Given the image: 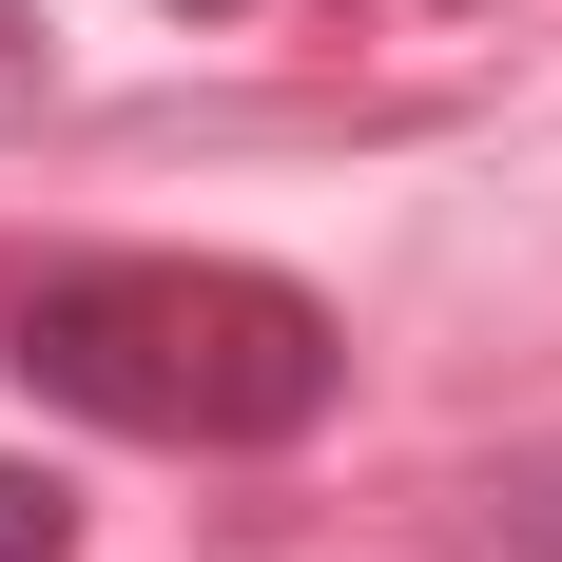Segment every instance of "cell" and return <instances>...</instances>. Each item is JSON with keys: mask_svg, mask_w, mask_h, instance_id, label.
I'll return each instance as SVG.
<instances>
[{"mask_svg": "<svg viewBox=\"0 0 562 562\" xmlns=\"http://www.w3.org/2000/svg\"><path fill=\"white\" fill-rule=\"evenodd\" d=\"M175 20H233V0H175Z\"/></svg>", "mask_w": 562, "mask_h": 562, "instance_id": "277c9868", "label": "cell"}, {"mask_svg": "<svg viewBox=\"0 0 562 562\" xmlns=\"http://www.w3.org/2000/svg\"><path fill=\"white\" fill-rule=\"evenodd\" d=\"M58 98V40H40V20H20V0H0V136H20V116H40Z\"/></svg>", "mask_w": 562, "mask_h": 562, "instance_id": "7a4b0ae2", "label": "cell"}, {"mask_svg": "<svg viewBox=\"0 0 562 562\" xmlns=\"http://www.w3.org/2000/svg\"><path fill=\"white\" fill-rule=\"evenodd\" d=\"M0 330H20V389L116 447H291L349 389V330L233 252H58V272H20Z\"/></svg>", "mask_w": 562, "mask_h": 562, "instance_id": "6da1fadb", "label": "cell"}, {"mask_svg": "<svg viewBox=\"0 0 562 562\" xmlns=\"http://www.w3.org/2000/svg\"><path fill=\"white\" fill-rule=\"evenodd\" d=\"M0 562H58V485L40 465H0Z\"/></svg>", "mask_w": 562, "mask_h": 562, "instance_id": "3957f363", "label": "cell"}]
</instances>
